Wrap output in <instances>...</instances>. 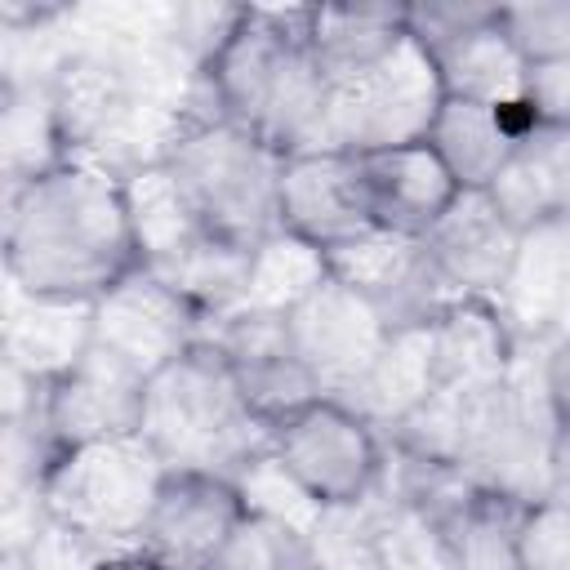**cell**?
Here are the masks:
<instances>
[{"label":"cell","instance_id":"6da1fadb","mask_svg":"<svg viewBox=\"0 0 570 570\" xmlns=\"http://www.w3.org/2000/svg\"><path fill=\"white\" fill-rule=\"evenodd\" d=\"M0 267L22 298L94 307L142 267L125 178L76 156L22 178L0 223Z\"/></svg>","mask_w":570,"mask_h":570},{"label":"cell","instance_id":"7a4b0ae2","mask_svg":"<svg viewBox=\"0 0 570 570\" xmlns=\"http://www.w3.org/2000/svg\"><path fill=\"white\" fill-rule=\"evenodd\" d=\"M214 116L281 156L321 147L330 80L307 45V4H236L218 49L200 62Z\"/></svg>","mask_w":570,"mask_h":570},{"label":"cell","instance_id":"3957f363","mask_svg":"<svg viewBox=\"0 0 570 570\" xmlns=\"http://www.w3.org/2000/svg\"><path fill=\"white\" fill-rule=\"evenodd\" d=\"M138 441L160 468L218 472L236 481L267 454L272 428L249 410L223 352L209 338H196L147 379Z\"/></svg>","mask_w":570,"mask_h":570},{"label":"cell","instance_id":"277c9868","mask_svg":"<svg viewBox=\"0 0 570 570\" xmlns=\"http://www.w3.org/2000/svg\"><path fill=\"white\" fill-rule=\"evenodd\" d=\"M187 205L196 232L214 245L254 254L267 236H276V183L281 151L249 138L245 129L205 116H183L160 156H156Z\"/></svg>","mask_w":570,"mask_h":570},{"label":"cell","instance_id":"5b68a950","mask_svg":"<svg viewBox=\"0 0 570 570\" xmlns=\"http://www.w3.org/2000/svg\"><path fill=\"white\" fill-rule=\"evenodd\" d=\"M267 459L321 517L361 508L387 472L383 432L334 396H312L276 419Z\"/></svg>","mask_w":570,"mask_h":570},{"label":"cell","instance_id":"8992f818","mask_svg":"<svg viewBox=\"0 0 570 570\" xmlns=\"http://www.w3.org/2000/svg\"><path fill=\"white\" fill-rule=\"evenodd\" d=\"M160 472L165 468L138 436H116L53 454L36 494L49 521L76 530L102 552H125L134 548Z\"/></svg>","mask_w":570,"mask_h":570},{"label":"cell","instance_id":"52a82bcc","mask_svg":"<svg viewBox=\"0 0 570 570\" xmlns=\"http://www.w3.org/2000/svg\"><path fill=\"white\" fill-rule=\"evenodd\" d=\"M441 107V85L428 53L405 36L383 62L330 89L321 147L334 151H383L401 142H419Z\"/></svg>","mask_w":570,"mask_h":570},{"label":"cell","instance_id":"ba28073f","mask_svg":"<svg viewBox=\"0 0 570 570\" xmlns=\"http://www.w3.org/2000/svg\"><path fill=\"white\" fill-rule=\"evenodd\" d=\"M245 512L249 503L232 476L165 468L134 534V552L160 570H214Z\"/></svg>","mask_w":570,"mask_h":570},{"label":"cell","instance_id":"9c48e42d","mask_svg":"<svg viewBox=\"0 0 570 570\" xmlns=\"http://www.w3.org/2000/svg\"><path fill=\"white\" fill-rule=\"evenodd\" d=\"M281 316H285L289 347L307 370L316 396H334V401H352L361 392L365 374L374 370L392 334L374 312V303L334 276H325Z\"/></svg>","mask_w":570,"mask_h":570},{"label":"cell","instance_id":"30bf717a","mask_svg":"<svg viewBox=\"0 0 570 570\" xmlns=\"http://www.w3.org/2000/svg\"><path fill=\"white\" fill-rule=\"evenodd\" d=\"M142 387H147V379L134 365H125L111 352L89 343L67 370L45 379L40 432L49 441V454L94 445V441L138 436Z\"/></svg>","mask_w":570,"mask_h":570},{"label":"cell","instance_id":"8fae6325","mask_svg":"<svg viewBox=\"0 0 570 570\" xmlns=\"http://www.w3.org/2000/svg\"><path fill=\"white\" fill-rule=\"evenodd\" d=\"M530 499L445 476L414 512L445 570H521V521Z\"/></svg>","mask_w":570,"mask_h":570},{"label":"cell","instance_id":"7c38bea8","mask_svg":"<svg viewBox=\"0 0 570 570\" xmlns=\"http://www.w3.org/2000/svg\"><path fill=\"white\" fill-rule=\"evenodd\" d=\"M276 227L325 258L374 232L361 196L356 156L334 147H307L285 156L276 183Z\"/></svg>","mask_w":570,"mask_h":570},{"label":"cell","instance_id":"4fadbf2b","mask_svg":"<svg viewBox=\"0 0 570 570\" xmlns=\"http://www.w3.org/2000/svg\"><path fill=\"white\" fill-rule=\"evenodd\" d=\"M196 338H205V316L142 267L89 307V343L134 365L142 379H151Z\"/></svg>","mask_w":570,"mask_h":570},{"label":"cell","instance_id":"5bb4252c","mask_svg":"<svg viewBox=\"0 0 570 570\" xmlns=\"http://www.w3.org/2000/svg\"><path fill=\"white\" fill-rule=\"evenodd\" d=\"M521 240L525 236H517L481 191H459L454 205L419 236V254L450 303L499 298L517 267Z\"/></svg>","mask_w":570,"mask_h":570},{"label":"cell","instance_id":"9a60e30c","mask_svg":"<svg viewBox=\"0 0 570 570\" xmlns=\"http://www.w3.org/2000/svg\"><path fill=\"white\" fill-rule=\"evenodd\" d=\"M205 338L223 352L227 370L236 374L249 410L272 428L289 410L316 396L307 370L298 365L285 316L281 312H258V307H232L205 325Z\"/></svg>","mask_w":570,"mask_h":570},{"label":"cell","instance_id":"2e32d148","mask_svg":"<svg viewBox=\"0 0 570 570\" xmlns=\"http://www.w3.org/2000/svg\"><path fill=\"white\" fill-rule=\"evenodd\" d=\"M521 338L494 298H454L423 325L432 392H476L503 383Z\"/></svg>","mask_w":570,"mask_h":570},{"label":"cell","instance_id":"e0dca14e","mask_svg":"<svg viewBox=\"0 0 570 570\" xmlns=\"http://www.w3.org/2000/svg\"><path fill=\"white\" fill-rule=\"evenodd\" d=\"M356 174H361V196L374 232L405 236V240H419L459 196L454 178L445 174V165L432 156L423 138L356 156Z\"/></svg>","mask_w":570,"mask_h":570},{"label":"cell","instance_id":"ac0fdd59","mask_svg":"<svg viewBox=\"0 0 570 570\" xmlns=\"http://www.w3.org/2000/svg\"><path fill=\"white\" fill-rule=\"evenodd\" d=\"M45 116H49V134H53L58 156H76V160L98 165V147L120 138L125 125L134 120V94L116 67L80 53L53 71Z\"/></svg>","mask_w":570,"mask_h":570},{"label":"cell","instance_id":"d6986e66","mask_svg":"<svg viewBox=\"0 0 570 570\" xmlns=\"http://www.w3.org/2000/svg\"><path fill=\"white\" fill-rule=\"evenodd\" d=\"M481 196L517 236L561 227L570 209V125H534Z\"/></svg>","mask_w":570,"mask_h":570},{"label":"cell","instance_id":"ffe728a7","mask_svg":"<svg viewBox=\"0 0 570 570\" xmlns=\"http://www.w3.org/2000/svg\"><path fill=\"white\" fill-rule=\"evenodd\" d=\"M534 129L521 102H468L441 98L423 142L445 165L459 191H485L490 178L503 169L512 147Z\"/></svg>","mask_w":570,"mask_h":570},{"label":"cell","instance_id":"44dd1931","mask_svg":"<svg viewBox=\"0 0 570 570\" xmlns=\"http://www.w3.org/2000/svg\"><path fill=\"white\" fill-rule=\"evenodd\" d=\"M405 36V4H307V45L330 89L383 62Z\"/></svg>","mask_w":570,"mask_h":570},{"label":"cell","instance_id":"7402d4cb","mask_svg":"<svg viewBox=\"0 0 570 570\" xmlns=\"http://www.w3.org/2000/svg\"><path fill=\"white\" fill-rule=\"evenodd\" d=\"M0 347L40 379H53L89 347V307L22 298V307L0 330Z\"/></svg>","mask_w":570,"mask_h":570},{"label":"cell","instance_id":"603a6c76","mask_svg":"<svg viewBox=\"0 0 570 570\" xmlns=\"http://www.w3.org/2000/svg\"><path fill=\"white\" fill-rule=\"evenodd\" d=\"M325 276H330L325 254H316V249H307L303 240L276 232V236H267V240L249 254V276H245L240 307L285 312V307H294L307 289H316Z\"/></svg>","mask_w":570,"mask_h":570},{"label":"cell","instance_id":"cb8c5ba5","mask_svg":"<svg viewBox=\"0 0 570 570\" xmlns=\"http://www.w3.org/2000/svg\"><path fill=\"white\" fill-rule=\"evenodd\" d=\"M214 570H330V566L307 525L267 512H245L240 530L232 534Z\"/></svg>","mask_w":570,"mask_h":570},{"label":"cell","instance_id":"d4e9b609","mask_svg":"<svg viewBox=\"0 0 570 570\" xmlns=\"http://www.w3.org/2000/svg\"><path fill=\"white\" fill-rule=\"evenodd\" d=\"M494 27L508 40V49L521 58V67L570 58V0L494 4Z\"/></svg>","mask_w":570,"mask_h":570},{"label":"cell","instance_id":"484cf974","mask_svg":"<svg viewBox=\"0 0 570 570\" xmlns=\"http://www.w3.org/2000/svg\"><path fill=\"white\" fill-rule=\"evenodd\" d=\"M521 570H570V521L561 494H543L525 508Z\"/></svg>","mask_w":570,"mask_h":570},{"label":"cell","instance_id":"4316f807","mask_svg":"<svg viewBox=\"0 0 570 570\" xmlns=\"http://www.w3.org/2000/svg\"><path fill=\"white\" fill-rule=\"evenodd\" d=\"M521 107L534 125H570V58L521 71Z\"/></svg>","mask_w":570,"mask_h":570},{"label":"cell","instance_id":"83f0119b","mask_svg":"<svg viewBox=\"0 0 570 570\" xmlns=\"http://www.w3.org/2000/svg\"><path fill=\"white\" fill-rule=\"evenodd\" d=\"M40 401H45V379L18 365L0 347V432L40 428Z\"/></svg>","mask_w":570,"mask_h":570},{"label":"cell","instance_id":"f1b7e54d","mask_svg":"<svg viewBox=\"0 0 570 570\" xmlns=\"http://www.w3.org/2000/svg\"><path fill=\"white\" fill-rule=\"evenodd\" d=\"M22 89L0 71V174H13V178H27L22 169H18V160H13V151L9 147H18L13 142V134H18V125H22Z\"/></svg>","mask_w":570,"mask_h":570},{"label":"cell","instance_id":"f546056e","mask_svg":"<svg viewBox=\"0 0 570 570\" xmlns=\"http://www.w3.org/2000/svg\"><path fill=\"white\" fill-rule=\"evenodd\" d=\"M89 570H160V566H151L142 552L125 548V552H107V557H98Z\"/></svg>","mask_w":570,"mask_h":570},{"label":"cell","instance_id":"4dcf8cb0","mask_svg":"<svg viewBox=\"0 0 570 570\" xmlns=\"http://www.w3.org/2000/svg\"><path fill=\"white\" fill-rule=\"evenodd\" d=\"M62 9H9V4H0V27H31V22H49V18H58Z\"/></svg>","mask_w":570,"mask_h":570},{"label":"cell","instance_id":"1f68e13d","mask_svg":"<svg viewBox=\"0 0 570 570\" xmlns=\"http://www.w3.org/2000/svg\"><path fill=\"white\" fill-rule=\"evenodd\" d=\"M27 178H31V174H27ZM18 183H22V178L0 174V223H4V209H9V200H13V191H18Z\"/></svg>","mask_w":570,"mask_h":570},{"label":"cell","instance_id":"d6a6232c","mask_svg":"<svg viewBox=\"0 0 570 570\" xmlns=\"http://www.w3.org/2000/svg\"><path fill=\"white\" fill-rule=\"evenodd\" d=\"M0 570H9V566H4V561H0Z\"/></svg>","mask_w":570,"mask_h":570}]
</instances>
